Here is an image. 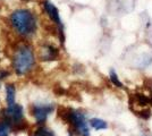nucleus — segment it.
Returning <instances> with one entry per match:
<instances>
[{
    "label": "nucleus",
    "instance_id": "nucleus-1",
    "mask_svg": "<svg viewBox=\"0 0 152 136\" xmlns=\"http://www.w3.org/2000/svg\"><path fill=\"white\" fill-rule=\"evenodd\" d=\"M7 24L10 31L23 41L33 39L39 30L38 15L27 7H17L8 14Z\"/></svg>",
    "mask_w": 152,
    "mask_h": 136
},
{
    "label": "nucleus",
    "instance_id": "nucleus-2",
    "mask_svg": "<svg viewBox=\"0 0 152 136\" xmlns=\"http://www.w3.org/2000/svg\"><path fill=\"white\" fill-rule=\"evenodd\" d=\"M37 65V56L28 41H18L13 49L12 68L17 76L28 75Z\"/></svg>",
    "mask_w": 152,
    "mask_h": 136
},
{
    "label": "nucleus",
    "instance_id": "nucleus-3",
    "mask_svg": "<svg viewBox=\"0 0 152 136\" xmlns=\"http://www.w3.org/2000/svg\"><path fill=\"white\" fill-rule=\"evenodd\" d=\"M63 118L72 126L77 135L80 136H89V123L86 120V117L81 111L68 109L63 113Z\"/></svg>",
    "mask_w": 152,
    "mask_h": 136
},
{
    "label": "nucleus",
    "instance_id": "nucleus-4",
    "mask_svg": "<svg viewBox=\"0 0 152 136\" xmlns=\"http://www.w3.org/2000/svg\"><path fill=\"white\" fill-rule=\"evenodd\" d=\"M41 7H42V10L45 14V16L49 18V20L52 23V25L55 26V30L57 32L58 38L60 39L61 42H64V40H65L64 24L61 18H60V14H59L58 8L51 2L50 0H42L41 1Z\"/></svg>",
    "mask_w": 152,
    "mask_h": 136
},
{
    "label": "nucleus",
    "instance_id": "nucleus-5",
    "mask_svg": "<svg viewBox=\"0 0 152 136\" xmlns=\"http://www.w3.org/2000/svg\"><path fill=\"white\" fill-rule=\"evenodd\" d=\"M55 110L53 104H33L31 107V113L34 117L35 121L39 125H42L47 121L48 117L52 111Z\"/></svg>",
    "mask_w": 152,
    "mask_h": 136
},
{
    "label": "nucleus",
    "instance_id": "nucleus-6",
    "mask_svg": "<svg viewBox=\"0 0 152 136\" xmlns=\"http://www.w3.org/2000/svg\"><path fill=\"white\" fill-rule=\"evenodd\" d=\"M58 55H59V51L57 48L49 43H45L39 48V58L42 61L56 60L58 58Z\"/></svg>",
    "mask_w": 152,
    "mask_h": 136
},
{
    "label": "nucleus",
    "instance_id": "nucleus-7",
    "mask_svg": "<svg viewBox=\"0 0 152 136\" xmlns=\"http://www.w3.org/2000/svg\"><path fill=\"white\" fill-rule=\"evenodd\" d=\"M6 102L7 105H13L16 103V87L14 84L6 85Z\"/></svg>",
    "mask_w": 152,
    "mask_h": 136
},
{
    "label": "nucleus",
    "instance_id": "nucleus-8",
    "mask_svg": "<svg viewBox=\"0 0 152 136\" xmlns=\"http://www.w3.org/2000/svg\"><path fill=\"white\" fill-rule=\"evenodd\" d=\"M10 132H13L12 125L1 117L0 118V136H9Z\"/></svg>",
    "mask_w": 152,
    "mask_h": 136
},
{
    "label": "nucleus",
    "instance_id": "nucleus-9",
    "mask_svg": "<svg viewBox=\"0 0 152 136\" xmlns=\"http://www.w3.org/2000/svg\"><path fill=\"white\" fill-rule=\"evenodd\" d=\"M90 125L94 128L95 130H101V129H106L108 127L107 123L104 120H101L99 118H94V119H91L90 120Z\"/></svg>",
    "mask_w": 152,
    "mask_h": 136
},
{
    "label": "nucleus",
    "instance_id": "nucleus-10",
    "mask_svg": "<svg viewBox=\"0 0 152 136\" xmlns=\"http://www.w3.org/2000/svg\"><path fill=\"white\" fill-rule=\"evenodd\" d=\"M110 76H111V81H113V82H114L115 84L117 85L118 87H123V84H121V82L118 81V77H117V75H116L115 71H111V73H110Z\"/></svg>",
    "mask_w": 152,
    "mask_h": 136
},
{
    "label": "nucleus",
    "instance_id": "nucleus-11",
    "mask_svg": "<svg viewBox=\"0 0 152 136\" xmlns=\"http://www.w3.org/2000/svg\"><path fill=\"white\" fill-rule=\"evenodd\" d=\"M22 1H25V2H27V1H30V0H22Z\"/></svg>",
    "mask_w": 152,
    "mask_h": 136
},
{
    "label": "nucleus",
    "instance_id": "nucleus-12",
    "mask_svg": "<svg viewBox=\"0 0 152 136\" xmlns=\"http://www.w3.org/2000/svg\"><path fill=\"white\" fill-rule=\"evenodd\" d=\"M33 136H39V135H37V134H34V135H33Z\"/></svg>",
    "mask_w": 152,
    "mask_h": 136
}]
</instances>
